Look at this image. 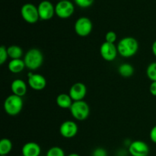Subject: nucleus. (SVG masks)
Returning <instances> with one entry per match:
<instances>
[{
  "mask_svg": "<svg viewBox=\"0 0 156 156\" xmlns=\"http://www.w3.org/2000/svg\"><path fill=\"white\" fill-rule=\"evenodd\" d=\"M118 54L124 58L133 56L139 49V43L133 37H125L122 38L117 45Z\"/></svg>",
  "mask_w": 156,
  "mask_h": 156,
  "instance_id": "1",
  "label": "nucleus"
},
{
  "mask_svg": "<svg viewBox=\"0 0 156 156\" xmlns=\"http://www.w3.org/2000/svg\"><path fill=\"white\" fill-rule=\"evenodd\" d=\"M24 62L25 63V66L28 69L32 71L37 70L43 65L44 55L39 49H30L24 55Z\"/></svg>",
  "mask_w": 156,
  "mask_h": 156,
  "instance_id": "2",
  "label": "nucleus"
},
{
  "mask_svg": "<svg viewBox=\"0 0 156 156\" xmlns=\"http://www.w3.org/2000/svg\"><path fill=\"white\" fill-rule=\"evenodd\" d=\"M24 106V102L21 97L11 94L8 96L4 101V110L7 114L9 116H16L22 110Z\"/></svg>",
  "mask_w": 156,
  "mask_h": 156,
  "instance_id": "3",
  "label": "nucleus"
},
{
  "mask_svg": "<svg viewBox=\"0 0 156 156\" xmlns=\"http://www.w3.org/2000/svg\"><path fill=\"white\" fill-rule=\"evenodd\" d=\"M69 110L72 116L79 121H82L88 118L90 114L89 105L85 101H73Z\"/></svg>",
  "mask_w": 156,
  "mask_h": 156,
  "instance_id": "4",
  "label": "nucleus"
},
{
  "mask_svg": "<svg viewBox=\"0 0 156 156\" xmlns=\"http://www.w3.org/2000/svg\"><path fill=\"white\" fill-rule=\"evenodd\" d=\"M21 15L24 21L28 24H35L40 19L37 7L32 3L23 5L21 9Z\"/></svg>",
  "mask_w": 156,
  "mask_h": 156,
  "instance_id": "5",
  "label": "nucleus"
},
{
  "mask_svg": "<svg viewBox=\"0 0 156 156\" xmlns=\"http://www.w3.org/2000/svg\"><path fill=\"white\" fill-rule=\"evenodd\" d=\"M74 29L76 34L82 37H85L88 36L92 31V21L87 17H81L76 20Z\"/></svg>",
  "mask_w": 156,
  "mask_h": 156,
  "instance_id": "6",
  "label": "nucleus"
},
{
  "mask_svg": "<svg viewBox=\"0 0 156 156\" xmlns=\"http://www.w3.org/2000/svg\"><path fill=\"white\" fill-rule=\"evenodd\" d=\"M75 12L74 5L69 0L68 1H59L55 5V13L56 16L62 19L70 18Z\"/></svg>",
  "mask_w": 156,
  "mask_h": 156,
  "instance_id": "7",
  "label": "nucleus"
},
{
  "mask_svg": "<svg viewBox=\"0 0 156 156\" xmlns=\"http://www.w3.org/2000/svg\"><path fill=\"white\" fill-rule=\"evenodd\" d=\"M38 12H39L40 19L43 21L50 20L56 13H55V7L51 2L48 0H44L41 2L37 6Z\"/></svg>",
  "mask_w": 156,
  "mask_h": 156,
  "instance_id": "8",
  "label": "nucleus"
},
{
  "mask_svg": "<svg viewBox=\"0 0 156 156\" xmlns=\"http://www.w3.org/2000/svg\"><path fill=\"white\" fill-rule=\"evenodd\" d=\"M129 153L132 156H148L149 147L146 143L142 140H135L129 145Z\"/></svg>",
  "mask_w": 156,
  "mask_h": 156,
  "instance_id": "9",
  "label": "nucleus"
},
{
  "mask_svg": "<svg viewBox=\"0 0 156 156\" xmlns=\"http://www.w3.org/2000/svg\"><path fill=\"white\" fill-rule=\"evenodd\" d=\"M100 54L105 60L112 62L116 59L118 54L117 46L115 44L104 42L100 47Z\"/></svg>",
  "mask_w": 156,
  "mask_h": 156,
  "instance_id": "10",
  "label": "nucleus"
},
{
  "mask_svg": "<svg viewBox=\"0 0 156 156\" xmlns=\"http://www.w3.org/2000/svg\"><path fill=\"white\" fill-rule=\"evenodd\" d=\"M27 83L33 90L41 91L45 88L47 85V80L42 75L29 73L27 74Z\"/></svg>",
  "mask_w": 156,
  "mask_h": 156,
  "instance_id": "11",
  "label": "nucleus"
},
{
  "mask_svg": "<svg viewBox=\"0 0 156 156\" xmlns=\"http://www.w3.org/2000/svg\"><path fill=\"white\" fill-rule=\"evenodd\" d=\"M78 125L73 120H66L59 126V133L64 138H73L78 133Z\"/></svg>",
  "mask_w": 156,
  "mask_h": 156,
  "instance_id": "12",
  "label": "nucleus"
},
{
  "mask_svg": "<svg viewBox=\"0 0 156 156\" xmlns=\"http://www.w3.org/2000/svg\"><path fill=\"white\" fill-rule=\"evenodd\" d=\"M87 94V87L82 82H76L73 84L69 89V94L73 101H83Z\"/></svg>",
  "mask_w": 156,
  "mask_h": 156,
  "instance_id": "13",
  "label": "nucleus"
},
{
  "mask_svg": "<svg viewBox=\"0 0 156 156\" xmlns=\"http://www.w3.org/2000/svg\"><path fill=\"white\" fill-rule=\"evenodd\" d=\"M41 153V146L34 142L25 143L21 149V155L23 156H40Z\"/></svg>",
  "mask_w": 156,
  "mask_h": 156,
  "instance_id": "14",
  "label": "nucleus"
},
{
  "mask_svg": "<svg viewBox=\"0 0 156 156\" xmlns=\"http://www.w3.org/2000/svg\"><path fill=\"white\" fill-rule=\"evenodd\" d=\"M11 90L13 94L22 98L27 93V84L22 79H15L11 84Z\"/></svg>",
  "mask_w": 156,
  "mask_h": 156,
  "instance_id": "15",
  "label": "nucleus"
},
{
  "mask_svg": "<svg viewBox=\"0 0 156 156\" xmlns=\"http://www.w3.org/2000/svg\"><path fill=\"white\" fill-rule=\"evenodd\" d=\"M25 67L24 59H12V60L9 61V64H8L9 70L14 74H18V73H21Z\"/></svg>",
  "mask_w": 156,
  "mask_h": 156,
  "instance_id": "16",
  "label": "nucleus"
},
{
  "mask_svg": "<svg viewBox=\"0 0 156 156\" xmlns=\"http://www.w3.org/2000/svg\"><path fill=\"white\" fill-rule=\"evenodd\" d=\"M56 101L58 106H59V108H62V109H67V108L69 109L73 103V99L71 98L69 94H66V93L59 94V95L56 97Z\"/></svg>",
  "mask_w": 156,
  "mask_h": 156,
  "instance_id": "17",
  "label": "nucleus"
},
{
  "mask_svg": "<svg viewBox=\"0 0 156 156\" xmlns=\"http://www.w3.org/2000/svg\"><path fill=\"white\" fill-rule=\"evenodd\" d=\"M8 54L9 57L12 59H21L23 56V50L21 47L17 45H11L7 47Z\"/></svg>",
  "mask_w": 156,
  "mask_h": 156,
  "instance_id": "18",
  "label": "nucleus"
},
{
  "mask_svg": "<svg viewBox=\"0 0 156 156\" xmlns=\"http://www.w3.org/2000/svg\"><path fill=\"white\" fill-rule=\"evenodd\" d=\"M118 73L123 77L129 78L133 75L134 68L129 63H122L118 67Z\"/></svg>",
  "mask_w": 156,
  "mask_h": 156,
  "instance_id": "19",
  "label": "nucleus"
},
{
  "mask_svg": "<svg viewBox=\"0 0 156 156\" xmlns=\"http://www.w3.org/2000/svg\"><path fill=\"white\" fill-rule=\"evenodd\" d=\"M13 145L8 138L2 139L0 141V155H7L12 151Z\"/></svg>",
  "mask_w": 156,
  "mask_h": 156,
  "instance_id": "20",
  "label": "nucleus"
},
{
  "mask_svg": "<svg viewBox=\"0 0 156 156\" xmlns=\"http://www.w3.org/2000/svg\"><path fill=\"white\" fill-rule=\"evenodd\" d=\"M146 76L152 82H156V62H152L148 66Z\"/></svg>",
  "mask_w": 156,
  "mask_h": 156,
  "instance_id": "21",
  "label": "nucleus"
},
{
  "mask_svg": "<svg viewBox=\"0 0 156 156\" xmlns=\"http://www.w3.org/2000/svg\"><path fill=\"white\" fill-rule=\"evenodd\" d=\"M46 156H66L65 152L62 148L59 146H53L51 147L47 152Z\"/></svg>",
  "mask_w": 156,
  "mask_h": 156,
  "instance_id": "22",
  "label": "nucleus"
},
{
  "mask_svg": "<svg viewBox=\"0 0 156 156\" xmlns=\"http://www.w3.org/2000/svg\"><path fill=\"white\" fill-rule=\"evenodd\" d=\"M8 57H9V54H8L7 47L5 46H1L0 47V64L3 65L7 61Z\"/></svg>",
  "mask_w": 156,
  "mask_h": 156,
  "instance_id": "23",
  "label": "nucleus"
},
{
  "mask_svg": "<svg viewBox=\"0 0 156 156\" xmlns=\"http://www.w3.org/2000/svg\"><path fill=\"white\" fill-rule=\"evenodd\" d=\"M94 1V0H74L75 3L79 7L83 8V9H86V8H88L92 5Z\"/></svg>",
  "mask_w": 156,
  "mask_h": 156,
  "instance_id": "24",
  "label": "nucleus"
},
{
  "mask_svg": "<svg viewBox=\"0 0 156 156\" xmlns=\"http://www.w3.org/2000/svg\"><path fill=\"white\" fill-rule=\"evenodd\" d=\"M117 38V34L113 30H110L105 35V42L110 43V44H115Z\"/></svg>",
  "mask_w": 156,
  "mask_h": 156,
  "instance_id": "25",
  "label": "nucleus"
},
{
  "mask_svg": "<svg viewBox=\"0 0 156 156\" xmlns=\"http://www.w3.org/2000/svg\"><path fill=\"white\" fill-rule=\"evenodd\" d=\"M92 156H108V153L103 148H97L93 152Z\"/></svg>",
  "mask_w": 156,
  "mask_h": 156,
  "instance_id": "26",
  "label": "nucleus"
},
{
  "mask_svg": "<svg viewBox=\"0 0 156 156\" xmlns=\"http://www.w3.org/2000/svg\"><path fill=\"white\" fill-rule=\"evenodd\" d=\"M149 137H150L151 141L156 144V125L154 126L152 128V129H151L150 133H149Z\"/></svg>",
  "mask_w": 156,
  "mask_h": 156,
  "instance_id": "27",
  "label": "nucleus"
},
{
  "mask_svg": "<svg viewBox=\"0 0 156 156\" xmlns=\"http://www.w3.org/2000/svg\"><path fill=\"white\" fill-rule=\"evenodd\" d=\"M149 91L152 95L156 97V82H152L149 86Z\"/></svg>",
  "mask_w": 156,
  "mask_h": 156,
  "instance_id": "28",
  "label": "nucleus"
},
{
  "mask_svg": "<svg viewBox=\"0 0 156 156\" xmlns=\"http://www.w3.org/2000/svg\"><path fill=\"white\" fill-rule=\"evenodd\" d=\"M152 53H153L154 56L156 57V41H155L153 42V44H152Z\"/></svg>",
  "mask_w": 156,
  "mask_h": 156,
  "instance_id": "29",
  "label": "nucleus"
},
{
  "mask_svg": "<svg viewBox=\"0 0 156 156\" xmlns=\"http://www.w3.org/2000/svg\"><path fill=\"white\" fill-rule=\"evenodd\" d=\"M67 156H80L79 155V154H77V153H71V154H69V155H68Z\"/></svg>",
  "mask_w": 156,
  "mask_h": 156,
  "instance_id": "30",
  "label": "nucleus"
},
{
  "mask_svg": "<svg viewBox=\"0 0 156 156\" xmlns=\"http://www.w3.org/2000/svg\"><path fill=\"white\" fill-rule=\"evenodd\" d=\"M59 1H68V0H59Z\"/></svg>",
  "mask_w": 156,
  "mask_h": 156,
  "instance_id": "31",
  "label": "nucleus"
},
{
  "mask_svg": "<svg viewBox=\"0 0 156 156\" xmlns=\"http://www.w3.org/2000/svg\"><path fill=\"white\" fill-rule=\"evenodd\" d=\"M0 156H7V155H0Z\"/></svg>",
  "mask_w": 156,
  "mask_h": 156,
  "instance_id": "32",
  "label": "nucleus"
}]
</instances>
